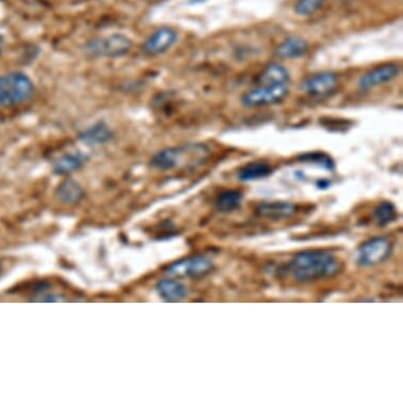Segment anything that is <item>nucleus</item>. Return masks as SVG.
<instances>
[{
  "label": "nucleus",
  "mask_w": 403,
  "mask_h": 403,
  "mask_svg": "<svg viewBox=\"0 0 403 403\" xmlns=\"http://www.w3.org/2000/svg\"><path fill=\"white\" fill-rule=\"evenodd\" d=\"M288 269L295 281L310 283L334 277L340 271V262L330 251H308L291 259Z\"/></svg>",
  "instance_id": "1"
},
{
  "label": "nucleus",
  "mask_w": 403,
  "mask_h": 403,
  "mask_svg": "<svg viewBox=\"0 0 403 403\" xmlns=\"http://www.w3.org/2000/svg\"><path fill=\"white\" fill-rule=\"evenodd\" d=\"M211 150L203 143H187L168 147L155 153L150 159V166L159 172L177 169H194L207 163Z\"/></svg>",
  "instance_id": "2"
},
{
  "label": "nucleus",
  "mask_w": 403,
  "mask_h": 403,
  "mask_svg": "<svg viewBox=\"0 0 403 403\" xmlns=\"http://www.w3.org/2000/svg\"><path fill=\"white\" fill-rule=\"evenodd\" d=\"M35 95V85L21 71L0 74V107L14 108L27 104Z\"/></svg>",
  "instance_id": "3"
},
{
  "label": "nucleus",
  "mask_w": 403,
  "mask_h": 403,
  "mask_svg": "<svg viewBox=\"0 0 403 403\" xmlns=\"http://www.w3.org/2000/svg\"><path fill=\"white\" fill-rule=\"evenodd\" d=\"M133 48V41L120 33L98 37L88 41L85 51L95 58H120L128 56Z\"/></svg>",
  "instance_id": "4"
},
{
  "label": "nucleus",
  "mask_w": 403,
  "mask_h": 403,
  "mask_svg": "<svg viewBox=\"0 0 403 403\" xmlns=\"http://www.w3.org/2000/svg\"><path fill=\"white\" fill-rule=\"evenodd\" d=\"M289 90L291 84H258L242 96L241 102L247 108L271 106L282 102Z\"/></svg>",
  "instance_id": "5"
},
{
  "label": "nucleus",
  "mask_w": 403,
  "mask_h": 403,
  "mask_svg": "<svg viewBox=\"0 0 403 403\" xmlns=\"http://www.w3.org/2000/svg\"><path fill=\"white\" fill-rule=\"evenodd\" d=\"M338 87V76L332 71L320 72L308 76L300 85L302 92L317 98H328L337 91Z\"/></svg>",
  "instance_id": "6"
},
{
  "label": "nucleus",
  "mask_w": 403,
  "mask_h": 403,
  "mask_svg": "<svg viewBox=\"0 0 403 403\" xmlns=\"http://www.w3.org/2000/svg\"><path fill=\"white\" fill-rule=\"evenodd\" d=\"M392 245L385 238H374L359 247L357 262L361 266H373L387 260L391 255Z\"/></svg>",
  "instance_id": "7"
},
{
  "label": "nucleus",
  "mask_w": 403,
  "mask_h": 403,
  "mask_svg": "<svg viewBox=\"0 0 403 403\" xmlns=\"http://www.w3.org/2000/svg\"><path fill=\"white\" fill-rule=\"evenodd\" d=\"M179 35L172 27L159 28L153 31L142 45V52L148 56H159L166 53L177 43Z\"/></svg>",
  "instance_id": "8"
},
{
  "label": "nucleus",
  "mask_w": 403,
  "mask_h": 403,
  "mask_svg": "<svg viewBox=\"0 0 403 403\" xmlns=\"http://www.w3.org/2000/svg\"><path fill=\"white\" fill-rule=\"evenodd\" d=\"M211 269V261L202 256H197L173 263L167 269V273L175 277L199 278L207 275Z\"/></svg>",
  "instance_id": "9"
},
{
  "label": "nucleus",
  "mask_w": 403,
  "mask_h": 403,
  "mask_svg": "<svg viewBox=\"0 0 403 403\" xmlns=\"http://www.w3.org/2000/svg\"><path fill=\"white\" fill-rule=\"evenodd\" d=\"M400 70H402V68L397 63H389L379 66V67L375 68V69L365 73V75L361 76L358 86L361 90L367 91V90L373 89V88L387 84V83L392 82L399 75Z\"/></svg>",
  "instance_id": "10"
},
{
  "label": "nucleus",
  "mask_w": 403,
  "mask_h": 403,
  "mask_svg": "<svg viewBox=\"0 0 403 403\" xmlns=\"http://www.w3.org/2000/svg\"><path fill=\"white\" fill-rule=\"evenodd\" d=\"M78 137L88 146H104L115 140V133L107 122L100 120L84 129Z\"/></svg>",
  "instance_id": "11"
},
{
  "label": "nucleus",
  "mask_w": 403,
  "mask_h": 403,
  "mask_svg": "<svg viewBox=\"0 0 403 403\" xmlns=\"http://www.w3.org/2000/svg\"><path fill=\"white\" fill-rule=\"evenodd\" d=\"M295 212V205L289 202H264L257 207L258 216L271 220L291 218Z\"/></svg>",
  "instance_id": "12"
},
{
  "label": "nucleus",
  "mask_w": 403,
  "mask_h": 403,
  "mask_svg": "<svg viewBox=\"0 0 403 403\" xmlns=\"http://www.w3.org/2000/svg\"><path fill=\"white\" fill-rule=\"evenodd\" d=\"M88 155L80 152H70L59 157L53 164V172L58 175H69L84 167Z\"/></svg>",
  "instance_id": "13"
},
{
  "label": "nucleus",
  "mask_w": 403,
  "mask_h": 403,
  "mask_svg": "<svg viewBox=\"0 0 403 403\" xmlns=\"http://www.w3.org/2000/svg\"><path fill=\"white\" fill-rule=\"evenodd\" d=\"M56 197L61 203L73 205L84 199L85 192L78 182L66 179L56 188Z\"/></svg>",
  "instance_id": "14"
},
{
  "label": "nucleus",
  "mask_w": 403,
  "mask_h": 403,
  "mask_svg": "<svg viewBox=\"0 0 403 403\" xmlns=\"http://www.w3.org/2000/svg\"><path fill=\"white\" fill-rule=\"evenodd\" d=\"M308 43L299 36L286 38L276 50V56L280 58H298L308 52Z\"/></svg>",
  "instance_id": "15"
},
{
  "label": "nucleus",
  "mask_w": 403,
  "mask_h": 403,
  "mask_svg": "<svg viewBox=\"0 0 403 403\" xmlns=\"http://www.w3.org/2000/svg\"><path fill=\"white\" fill-rule=\"evenodd\" d=\"M157 291L165 301L177 302L185 299L188 289L181 282L173 279L161 280L157 284Z\"/></svg>",
  "instance_id": "16"
},
{
  "label": "nucleus",
  "mask_w": 403,
  "mask_h": 403,
  "mask_svg": "<svg viewBox=\"0 0 403 403\" xmlns=\"http://www.w3.org/2000/svg\"><path fill=\"white\" fill-rule=\"evenodd\" d=\"M273 169L271 164L264 161L251 162L239 170L238 177L240 181L253 182L266 179L273 174Z\"/></svg>",
  "instance_id": "17"
},
{
  "label": "nucleus",
  "mask_w": 403,
  "mask_h": 403,
  "mask_svg": "<svg viewBox=\"0 0 403 403\" xmlns=\"http://www.w3.org/2000/svg\"><path fill=\"white\" fill-rule=\"evenodd\" d=\"M258 84H291L288 70L280 63H273L263 69L258 78Z\"/></svg>",
  "instance_id": "18"
},
{
  "label": "nucleus",
  "mask_w": 403,
  "mask_h": 403,
  "mask_svg": "<svg viewBox=\"0 0 403 403\" xmlns=\"http://www.w3.org/2000/svg\"><path fill=\"white\" fill-rule=\"evenodd\" d=\"M242 192L239 190H226L216 199V209L222 214H231L239 209L242 203Z\"/></svg>",
  "instance_id": "19"
},
{
  "label": "nucleus",
  "mask_w": 403,
  "mask_h": 403,
  "mask_svg": "<svg viewBox=\"0 0 403 403\" xmlns=\"http://www.w3.org/2000/svg\"><path fill=\"white\" fill-rule=\"evenodd\" d=\"M374 219L380 226H387L395 222L397 219V210L391 202H382L375 208Z\"/></svg>",
  "instance_id": "20"
},
{
  "label": "nucleus",
  "mask_w": 403,
  "mask_h": 403,
  "mask_svg": "<svg viewBox=\"0 0 403 403\" xmlns=\"http://www.w3.org/2000/svg\"><path fill=\"white\" fill-rule=\"evenodd\" d=\"M328 0H298L295 4V14L299 16H310L323 8Z\"/></svg>",
  "instance_id": "21"
},
{
  "label": "nucleus",
  "mask_w": 403,
  "mask_h": 403,
  "mask_svg": "<svg viewBox=\"0 0 403 403\" xmlns=\"http://www.w3.org/2000/svg\"><path fill=\"white\" fill-rule=\"evenodd\" d=\"M299 159L301 162H305V163L317 164V165L326 168L328 170H332L335 166L333 159L328 155L322 152L305 153V155H302Z\"/></svg>",
  "instance_id": "22"
},
{
  "label": "nucleus",
  "mask_w": 403,
  "mask_h": 403,
  "mask_svg": "<svg viewBox=\"0 0 403 403\" xmlns=\"http://www.w3.org/2000/svg\"><path fill=\"white\" fill-rule=\"evenodd\" d=\"M4 36H2L1 34H0V54H1L2 49H4Z\"/></svg>",
  "instance_id": "23"
},
{
  "label": "nucleus",
  "mask_w": 403,
  "mask_h": 403,
  "mask_svg": "<svg viewBox=\"0 0 403 403\" xmlns=\"http://www.w3.org/2000/svg\"><path fill=\"white\" fill-rule=\"evenodd\" d=\"M0 273H1V266H0Z\"/></svg>",
  "instance_id": "24"
}]
</instances>
